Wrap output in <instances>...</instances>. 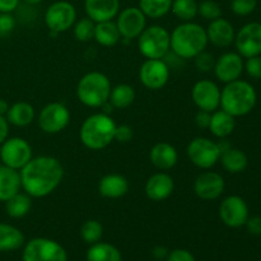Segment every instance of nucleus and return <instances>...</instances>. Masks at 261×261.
<instances>
[{"label":"nucleus","mask_w":261,"mask_h":261,"mask_svg":"<svg viewBox=\"0 0 261 261\" xmlns=\"http://www.w3.org/2000/svg\"><path fill=\"white\" fill-rule=\"evenodd\" d=\"M20 184L31 198H45L53 194L64 177V167L53 155L32 157L19 171Z\"/></svg>","instance_id":"1"},{"label":"nucleus","mask_w":261,"mask_h":261,"mask_svg":"<svg viewBox=\"0 0 261 261\" xmlns=\"http://www.w3.org/2000/svg\"><path fill=\"white\" fill-rule=\"evenodd\" d=\"M205 28L194 22H184L171 33V50L182 60L194 59L208 46Z\"/></svg>","instance_id":"2"},{"label":"nucleus","mask_w":261,"mask_h":261,"mask_svg":"<svg viewBox=\"0 0 261 261\" xmlns=\"http://www.w3.org/2000/svg\"><path fill=\"white\" fill-rule=\"evenodd\" d=\"M116 122L110 115L99 112L87 117L79 130V138L86 148L102 150L115 140Z\"/></svg>","instance_id":"3"},{"label":"nucleus","mask_w":261,"mask_h":261,"mask_svg":"<svg viewBox=\"0 0 261 261\" xmlns=\"http://www.w3.org/2000/svg\"><path fill=\"white\" fill-rule=\"evenodd\" d=\"M257 94L254 86L249 82L237 81L227 83L221 91V107L233 117L250 114L256 106Z\"/></svg>","instance_id":"4"},{"label":"nucleus","mask_w":261,"mask_h":261,"mask_svg":"<svg viewBox=\"0 0 261 261\" xmlns=\"http://www.w3.org/2000/svg\"><path fill=\"white\" fill-rule=\"evenodd\" d=\"M111 88V82L106 74L89 71L79 79L76 97L84 106L99 109L109 101Z\"/></svg>","instance_id":"5"},{"label":"nucleus","mask_w":261,"mask_h":261,"mask_svg":"<svg viewBox=\"0 0 261 261\" xmlns=\"http://www.w3.org/2000/svg\"><path fill=\"white\" fill-rule=\"evenodd\" d=\"M139 53L145 59H163L171 50V33L162 25H149L138 37Z\"/></svg>","instance_id":"6"},{"label":"nucleus","mask_w":261,"mask_h":261,"mask_svg":"<svg viewBox=\"0 0 261 261\" xmlns=\"http://www.w3.org/2000/svg\"><path fill=\"white\" fill-rule=\"evenodd\" d=\"M186 153L191 163L201 170H211L214 167L222 154L218 142L205 137H198L191 140L186 148Z\"/></svg>","instance_id":"7"},{"label":"nucleus","mask_w":261,"mask_h":261,"mask_svg":"<svg viewBox=\"0 0 261 261\" xmlns=\"http://www.w3.org/2000/svg\"><path fill=\"white\" fill-rule=\"evenodd\" d=\"M32 147L20 137L7 138L0 144V161L2 165L13 170L20 171L32 158Z\"/></svg>","instance_id":"8"},{"label":"nucleus","mask_w":261,"mask_h":261,"mask_svg":"<svg viewBox=\"0 0 261 261\" xmlns=\"http://www.w3.org/2000/svg\"><path fill=\"white\" fill-rule=\"evenodd\" d=\"M22 257L23 261H68L64 247L45 237L31 240L24 246Z\"/></svg>","instance_id":"9"},{"label":"nucleus","mask_w":261,"mask_h":261,"mask_svg":"<svg viewBox=\"0 0 261 261\" xmlns=\"http://www.w3.org/2000/svg\"><path fill=\"white\" fill-rule=\"evenodd\" d=\"M43 19L48 31L59 35L73 27L76 20V9L71 3L59 0L46 9Z\"/></svg>","instance_id":"10"},{"label":"nucleus","mask_w":261,"mask_h":261,"mask_svg":"<svg viewBox=\"0 0 261 261\" xmlns=\"http://www.w3.org/2000/svg\"><path fill=\"white\" fill-rule=\"evenodd\" d=\"M70 122V111L61 102L46 105L38 115V126L46 134H58Z\"/></svg>","instance_id":"11"},{"label":"nucleus","mask_w":261,"mask_h":261,"mask_svg":"<svg viewBox=\"0 0 261 261\" xmlns=\"http://www.w3.org/2000/svg\"><path fill=\"white\" fill-rule=\"evenodd\" d=\"M171 68L163 59H147L139 69V79L143 86L158 91L167 84Z\"/></svg>","instance_id":"12"},{"label":"nucleus","mask_w":261,"mask_h":261,"mask_svg":"<svg viewBox=\"0 0 261 261\" xmlns=\"http://www.w3.org/2000/svg\"><path fill=\"white\" fill-rule=\"evenodd\" d=\"M116 25L122 38L132 41L138 38L147 27V17L139 7H129L119 12Z\"/></svg>","instance_id":"13"},{"label":"nucleus","mask_w":261,"mask_h":261,"mask_svg":"<svg viewBox=\"0 0 261 261\" xmlns=\"http://www.w3.org/2000/svg\"><path fill=\"white\" fill-rule=\"evenodd\" d=\"M237 53L245 59L261 55V23L251 22L245 24L234 37Z\"/></svg>","instance_id":"14"},{"label":"nucleus","mask_w":261,"mask_h":261,"mask_svg":"<svg viewBox=\"0 0 261 261\" xmlns=\"http://www.w3.org/2000/svg\"><path fill=\"white\" fill-rule=\"evenodd\" d=\"M219 217L227 227L240 228L249 218V206L241 196H227L219 205Z\"/></svg>","instance_id":"15"},{"label":"nucleus","mask_w":261,"mask_h":261,"mask_svg":"<svg viewBox=\"0 0 261 261\" xmlns=\"http://www.w3.org/2000/svg\"><path fill=\"white\" fill-rule=\"evenodd\" d=\"M191 98L199 110L214 112L221 107V88L209 79H201L194 84Z\"/></svg>","instance_id":"16"},{"label":"nucleus","mask_w":261,"mask_h":261,"mask_svg":"<svg viewBox=\"0 0 261 261\" xmlns=\"http://www.w3.org/2000/svg\"><path fill=\"white\" fill-rule=\"evenodd\" d=\"M226 189V182L221 173L204 171L194 181V191L201 200L211 201L221 198Z\"/></svg>","instance_id":"17"},{"label":"nucleus","mask_w":261,"mask_h":261,"mask_svg":"<svg viewBox=\"0 0 261 261\" xmlns=\"http://www.w3.org/2000/svg\"><path fill=\"white\" fill-rule=\"evenodd\" d=\"M244 59L239 53L228 51L217 59L213 70L217 79L227 84L241 78L244 73Z\"/></svg>","instance_id":"18"},{"label":"nucleus","mask_w":261,"mask_h":261,"mask_svg":"<svg viewBox=\"0 0 261 261\" xmlns=\"http://www.w3.org/2000/svg\"><path fill=\"white\" fill-rule=\"evenodd\" d=\"M175 190V181L167 172H157L145 182V195L152 201H163L170 198Z\"/></svg>","instance_id":"19"},{"label":"nucleus","mask_w":261,"mask_h":261,"mask_svg":"<svg viewBox=\"0 0 261 261\" xmlns=\"http://www.w3.org/2000/svg\"><path fill=\"white\" fill-rule=\"evenodd\" d=\"M205 31L208 42L216 47H228L234 42V37H236L234 27L229 20L224 19V18L221 17L218 19L212 20Z\"/></svg>","instance_id":"20"},{"label":"nucleus","mask_w":261,"mask_h":261,"mask_svg":"<svg viewBox=\"0 0 261 261\" xmlns=\"http://www.w3.org/2000/svg\"><path fill=\"white\" fill-rule=\"evenodd\" d=\"M84 10L94 23L112 20L120 12V0H84Z\"/></svg>","instance_id":"21"},{"label":"nucleus","mask_w":261,"mask_h":261,"mask_svg":"<svg viewBox=\"0 0 261 261\" xmlns=\"http://www.w3.org/2000/svg\"><path fill=\"white\" fill-rule=\"evenodd\" d=\"M149 160L150 163L160 171H168L177 165V149L167 142L157 143L150 149Z\"/></svg>","instance_id":"22"},{"label":"nucleus","mask_w":261,"mask_h":261,"mask_svg":"<svg viewBox=\"0 0 261 261\" xmlns=\"http://www.w3.org/2000/svg\"><path fill=\"white\" fill-rule=\"evenodd\" d=\"M129 181L119 173H107L98 181L99 195L106 199H120L129 191Z\"/></svg>","instance_id":"23"},{"label":"nucleus","mask_w":261,"mask_h":261,"mask_svg":"<svg viewBox=\"0 0 261 261\" xmlns=\"http://www.w3.org/2000/svg\"><path fill=\"white\" fill-rule=\"evenodd\" d=\"M22 189L19 171L7 166H0V201L5 203Z\"/></svg>","instance_id":"24"},{"label":"nucleus","mask_w":261,"mask_h":261,"mask_svg":"<svg viewBox=\"0 0 261 261\" xmlns=\"http://www.w3.org/2000/svg\"><path fill=\"white\" fill-rule=\"evenodd\" d=\"M234 119L236 117H233L223 110H216L214 112H212L211 124L208 127L209 132L212 133L213 137L218 138V139L228 138L236 127V120Z\"/></svg>","instance_id":"25"},{"label":"nucleus","mask_w":261,"mask_h":261,"mask_svg":"<svg viewBox=\"0 0 261 261\" xmlns=\"http://www.w3.org/2000/svg\"><path fill=\"white\" fill-rule=\"evenodd\" d=\"M5 117L10 125L18 127L28 126L30 124H32L36 117L35 107L24 101L15 102L9 107Z\"/></svg>","instance_id":"26"},{"label":"nucleus","mask_w":261,"mask_h":261,"mask_svg":"<svg viewBox=\"0 0 261 261\" xmlns=\"http://www.w3.org/2000/svg\"><path fill=\"white\" fill-rule=\"evenodd\" d=\"M24 245V234L17 227L0 223V252L15 251Z\"/></svg>","instance_id":"27"},{"label":"nucleus","mask_w":261,"mask_h":261,"mask_svg":"<svg viewBox=\"0 0 261 261\" xmlns=\"http://www.w3.org/2000/svg\"><path fill=\"white\" fill-rule=\"evenodd\" d=\"M93 40L103 47H112V46L117 45L119 41L121 40V35L119 32L116 22L106 20V22L96 23Z\"/></svg>","instance_id":"28"},{"label":"nucleus","mask_w":261,"mask_h":261,"mask_svg":"<svg viewBox=\"0 0 261 261\" xmlns=\"http://www.w3.org/2000/svg\"><path fill=\"white\" fill-rule=\"evenodd\" d=\"M219 162H221L224 171H227L228 173L244 172L246 170L247 165H249L247 155L241 149H237V148L233 147L222 152Z\"/></svg>","instance_id":"29"},{"label":"nucleus","mask_w":261,"mask_h":261,"mask_svg":"<svg viewBox=\"0 0 261 261\" xmlns=\"http://www.w3.org/2000/svg\"><path fill=\"white\" fill-rule=\"evenodd\" d=\"M135 97H137V93H135L134 87L126 83H121L112 87L109 102L114 106V109L125 110L134 103Z\"/></svg>","instance_id":"30"},{"label":"nucleus","mask_w":261,"mask_h":261,"mask_svg":"<svg viewBox=\"0 0 261 261\" xmlns=\"http://www.w3.org/2000/svg\"><path fill=\"white\" fill-rule=\"evenodd\" d=\"M32 208V198L25 193H18L5 201V212L10 218L19 219L27 216Z\"/></svg>","instance_id":"31"},{"label":"nucleus","mask_w":261,"mask_h":261,"mask_svg":"<svg viewBox=\"0 0 261 261\" xmlns=\"http://www.w3.org/2000/svg\"><path fill=\"white\" fill-rule=\"evenodd\" d=\"M87 261H122L121 254L114 245L96 242L87 251Z\"/></svg>","instance_id":"32"},{"label":"nucleus","mask_w":261,"mask_h":261,"mask_svg":"<svg viewBox=\"0 0 261 261\" xmlns=\"http://www.w3.org/2000/svg\"><path fill=\"white\" fill-rule=\"evenodd\" d=\"M173 0H139V9L150 19H158L171 12Z\"/></svg>","instance_id":"33"},{"label":"nucleus","mask_w":261,"mask_h":261,"mask_svg":"<svg viewBox=\"0 0 261 261\" xmlns=\"http://www.w3.org/2000/svg\"><path fill=\"white\" fill-rule=\"evenodd\" d=\"M171 12L182 22H193L198 15V3L196 0H173Z\"/></svg>","instance_id":"34"},{"label":"nucleus","mask_w":261,"mask_h":261,"mask_svg":"<svg viewBox=\"0 0 261 261\" xmlns=\"http://www.w3.org/2000/svg\"><path fill=\"white\" fill-rule=\"evenodd\" d=\"M94 27H96V23L91 18H81L79 20H75L73 25L74 37L79 42H89L94 37Z\"/></svg>","instance_id":"35"},{"label":"nucleus","mask_w":261,"mask_h":261,"mask_svg":"<svg viewBox=\"0 0 261 261\" xmlns=\"http://www.w3.org/2000/svg\"><path fill=\"white\" fill-rule=\"evenodd\" d=\"M103 234V227L96 219H89L84 222L81 228V236L84 242L89 245H93L96 242H99Z\"/></svg>","instance_id":"36"},{"label":"nucleus","mask_w":261,"mask_h":261,"mask_svg":"<svg viewBox=\"0 0 261 261\" xmlns=\"http://www.w3.org/2000/svg\"><path fill=\"white\" fill-rule=\"evenodd\" d=\"M198 14L206 20H214L222 17V9L214 0H203L198 4Z\"/></svg>","instance_id":"37"},{"label":"nucleus","mask_w":261,"mask_h":261,"mask_svg":"<svg viewBox=\"0 0 261 261\" xmlns=\"http://www.w3.org/2000/svg\"><path fill=\"white\" fill-rule=\"evenodd\" d=\"M257 7V0H232L231 10L236 15L246 17L250 15Z\"/></svg>","instance_id":"38"},{"label":"nucleus","mask_w":261,"mask_h":261,"mask_svg":"<svg viewBox=\"0 0 261 261\" xmlns=\"http://www.w3.org/2000/svg\"><path fill=\"white\" fill-rule=\"evenodd\" d=\"M214 64H216L214 56L205 50L201 51L199 55L194 58V65L200 73H209L211 70H213Z\"/></svg>","instance_id":"39"},{"label":"nucleus","mask_w":261,"mask_h":261,"mask_svg":"<svg viewBox=\"0 0 261 261\" xmlns=\"http://www.w3.org/2000/svg\"><path fill=\"white\" fill-rule=\"evenodd\" d=\"M244 70L252 79H261V56H252L244 64Z\"/></svg>","instance_id":"40"},{"label":"nucleus","mask_w":261,"mask_h":261,"mask_svg":"<svg viewBox=\"0 0 261 261\" xmlns=\"http://www.w3.org/2000/svg\"><path fill=\"white\" fill-rule=\"evenodd\" d=\"M15 24L17 22L12 13H0V37L10 35L14 31Z\"/></svg>","instance_id":"41"},{"label":"nucleus","mask_w":261,"mask_h":261,"mask_svg":"<svg viewBox=\"0 0 261 261\" xmlns=\"http://www.w3.org/2000/svg\"><path fill=\"white\" fill-rule=\"evenodd\" d=\"M133 139V129L129 125H117L115 132V140L120 143H127Z\"/></svg>","instance_id":"42"},{"label":"nucleus","mask_w":261,"mask_h":261,"mask_svg":"<svg viewBox=\"0 0 261 261\" xmlns=\"http://www.w3.org/2000/svg\"><path fill=\"white\" fill-rule=\"evenodd\" d=\"M167 261H195V257L188 250L177 249L168 254Z\"/></svg>","instance_id":"43"},{"label":"nucleus","mask_w":261,"mask_h":261,"mask_svg":"<svg viewBox=\"0 0 261 261\" xmlns=\"http://www.w3.org/2000/svg\"><path fill=\"white\" fill-rule=\"evenodd\" d=\"M245 226L247 227V231L254 236H261V217L254 216L251 218H247Z\"/></svg>","instance_id":"44"},{"label":"nucleus","mask_w":261,"mask_h":261,"mask_svg":"<svg viewBox=\"0 0 261 261\" xmlns=\"http://www.w3.org/2000/svg\"><path fill=\"white\" fill-rule=\"evenodd\" d=\"M211 117L212 112L199 110L195 115V124L198 125V127H200V129H208L209 124H211Z\"/></svg>","instance_id":"45"},{"label":"nucleus","mask_w":261,"mask_h":261,"mask_svg":"<svg viewBox=\"0 0 261 261\" xmlns=\"http://www.w3.org/2000/svg\"><path fill=\"white\" fill-rule=\"evenodd\" d=\"M19 5V0H0V13H13Z\"/></svg>","instance_id":"46"},{"label":"nucleus","mask_w":261,"mask_h":261,"mask_svg":"<svg viewBox=\"0 0 261 261\" xmlns=\"http://www.w3.org/2000/svg\"><path fill=\"white\" fill-rule=\"evenodd\" d=\"M8 135H9V122L7 117L0 115V144L7 139Z\"/></svg>","instance_id":"47"},{"label":"nucleus","mask_w":261,"mask_h":261,"mask_svg":"<svg viewBox=\"0 0 261 261\" xmlns=\"http://www.w3.org/2000/svg\"><path fill=\"white\" fill-rule=\"evenodd\" d=\"M152 254L157 260H162V259H167L170 252H168V250L166 249L165 246H155L154 249H153Z\"/></svg>","instance_id":"48"},{"label":"nucleus","mask_w":261,"mask_h":261,"mask_svg":"<svg viewBox=\"0 0 261 261\" xmlns=\"http://www.w3.org/2000/svg\"><path fill=\"white\" fill-rule=\"evenodd\" d=\"M9 107H10V105L8 103L5 99L0 98V115H2V116H5V115H7Z\"/></svg>","instance_id":"49"},{"label":"nucleus","mask_w":261,"mask_h":261,"mask_svg":"<svg viewBox=\"0 0 261 261\" xmlns=\"http://www.w3.org/2000/svg\"><path fill=\"white\" fill-rule=\"evenodd\" d=\"M101 109H103V114H107V115H110V114H111V112L114 111V110H115V109H114V106H112V105L110 103L109 101H107L106 103H105L103 106L101 107Z\"/></svg>","instance_id":"50"},{"label":"nucleus","mask_w":261,"mask_h":261,"mask_svg":"<svg viewBox=\"0 0 261 261\" xmlns=\"http://www.w3.org/2000/svg\"><path fill=\"white\" fill-rule=\"evenodd\" d=\"M42 2L43 0H24V3H27L28 5H37Z\"/></svg>","instance_id":"51"}]
</instances>
